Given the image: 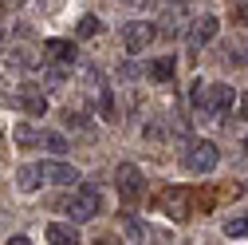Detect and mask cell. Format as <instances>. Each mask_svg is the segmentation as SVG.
Segmentation results:
<instances>
[{"label":"cell","instance_id":"2","mask_svg":"<svg viewBox=\"0 0 248 245\" xmlns=\"http://www.w3.org/2000/svg\"><path fill=\"white\" fill-rule=\"evenodd\" d=\"M114 182H118L122 202H138V198H142V190H146V178H142V170H138L134 162H122V166H118V174H114Z\"/></svg>","mask_w":248,"mask_h":245},{"label":"cell","instance_id":"1","mask_svg":"<svg viewBox=\"0 0 248 245\" xmlns=\"http://www.w3.org/2000/svg\"><path fill=\"white\" fill-rule=\"evenodd\" d=\"M63 210L71 213V222H75V226H83V222H91V218H99L103 198H99L95 186H83V190H75V198L63 202Z\"/></svg>","mask_w":248,"mask_h":245},{"label":"cell","instance_id":"11","mask_svg":"<svg viewBox=\"0 0 248 245\" xmlns=\"http://www.w3.org/2000/svg\"><path fill=\"white\" fill-rule=\"evenodd\" d=\"M16 103H20L28 115H44V111H47V99H44V95H36V91H20Z\"/></svg>","mask_w":248,"mask_h":245},{"label":"cell","instance_id":"3","mask_svg":"<svg viewBox=\"0 0 248 245\" xmlns=\"http://www.w3.org/2000/svg\"><path fill=\"white\" fill-rule=\"evenodd\" d=\"M217 162H221V150H217L213 142H193L189 155H185V166H189L193 174H213Z\"/></svg>","mask_w":248,"mask_h":245},{"label":"cell","instance_id":"9","mask_svg":"<svg viewBox=\"0 0 248 245\" xmlns=\"http://www.w3.org/2000/svg\"><path fill=\"white\" fill-rule=\"evenodd\" d=\"M44 52H47L51 59H59V64H71V59H75V44H71V40H47Z\"/></svg>","mask_w":248,"mask_h":245},{"label":"cell","instance_id":"10","mask_svg":"<svg viewBox=\"0 0 248 245\" xmlns=\"http://www.w3.org/2000/svg\"><path fill=\"white\" fill-rule=\"evenodd\" d=\"M12 142L16 146H40V131L32 127V122H16L12 127Z\"/></svg>","mask_w":248,"mask_h":245},{"label":"cell","instance_id":"6","mask_svg":"<svg viewBox=\"0 0 248 245\" xmlns=\"http://www.w3.org/2000/svg\"><path fill=\"white\" fill-rule=\"evenodd\" d=\"M154 36H158V28H154V24H146V20H134V24H126V28H122V44H126V52H142Z\"/></svg>","mask_w":248,"mask_h":245},{"label":"cell","instance_id":"27","mask_svg":"<svg viewBox=\"0 0 248 245\" xmlns=\"http://www.w3.org/2000/svg\"><path fill=\"white\" fill-rule=\"evenodd\" d=\"M244 142H248V139H244Z\"/></svg>","mask_w":248,"mask_h":245},{"label":"cell","instance_id":"19","mask_svg":"<svg viewBox=\"0 0 248 245\" xmlns=\"http://www.w3.org/2000/svg\"><path fill=\"white\" fill-rule=\"evenodd\" d=\"M99 111H103L107 119L114 115V99H110V91H103V95H99Z\"/></svg>","mask_w":248,"mask_h":245},{"label":"cell","instance_id":"13","mask_svg":"<svg viewBox=\"0 0 248 245\" xmlns=\"http://www.w3.org/2000/svg\"><path fill=\"white\" fill-rule=\"evenodd\" d=\"M40 146H47L51 155H67V150H71V146H67V139L59 135V131H44V135H40Z\"/></svg>","mask_w":248,"mask_h":245},{"label":"cell","instance_id":"14","mask_svg":"<svg viewBox=\"0 0 248 245\" xmlns=\"http://www.w3.org/2000/svg\"><path fill=\"white\" fill-rule=\"evenodd\" d=\"M16 182H20V190H24V194H32V190H40V170H36V166H20Z\"/></svg>","mask_w":248,"mask_h":245},{"label":"cell","instance_id":"7","mask_svg":"<svg viewBox=\"0 0 248 245\" xmlns=\"http://www.w3.org/2000/svg\"><path fill=\"white\" fill-rule=\"evenodd\" d=\"M40 182H55V186H75L79 182V170L67 166V162H40Z\"/></svg>","mask_w":248,"mask_h":245},{"label":"cell","instance_id":"22","mask_svg":"<svg viewBox=\"0 0 248 245\" xmlns=\"http://www.w3.org/2000/svg\"><path fill=\"white\" fill-rule=\"evenodd\" d=\"M8 245H32V241H28V237H24V233H20V237H12V241H8Z\"/></svg>","mask_w":248,"mask_h":245},{"label":"cell","instance_id":"8","mask_svg":"<svg viewBox=\"0 0 248 245\" xmlns=\"http://www.w3.org/2000/svg\"><path fill=\"white\" fill-rule=\"evenodd\" d=\"M47 241H51V245H79V233H75V226L51 222V226H47Z\"/></svg>","mask_w":248,"mask_h":245},{"label":"cell","instance_id":"16","mask_svg":"<svg viewBox=\"0 0 248 245\" xmlns=\"http://www.w3.org/2000/svg\"><path fill=\"white\" fill-rule=\"evenodd\" d=\"M99 28H103V24H99V16H83V20H79V28H75V36H79V40H91V36H99Z\"/></svg>","mask_w":248,"mask_h":245},{"label":"cell","instance_id":"26","mask_svg":"<svg viewBox=\"0 0 248 245\" xmlns=\"http://www.w3.org/2000/svg\"><path fill=\"white\" fill-rule=\"evenodd\" d=\"M12 4H24V0H12Z\"/></svg>","mask_w":248,"mask_h":245},{"label":"cell","instance_id":"4","mask_svg":"<svg viewBox=\"0 0 248 245\" xmlns=\"http://www.w3.org/2000/svg\"><path fill=\"white\" fill-rule=\"evenodd\" d=\"M236 107V91L225 87V83H213L205 87V115H229Z\"/></svg>","mask_w":248,"mask_h":245},{"label":"cell","instance_id":"15","mask_svg":"<svg viewBox=\"0 0 248 245\" xmlns=\"http://www.w3.org/2000/svg\"><path fill=\"white\" fill-rule=\"evenodd\" d=\"M225 237H248V213H236L225 222Z\"/></svg>","mask_w":248,"mask_h":245},{"label":"cell","instance_id":"18","mask_svg":"<svg viewBox=\"0 0 248 245\" xmlns=\"http://www.w3.org/2000/svg\"><path fill=\"white\" fill-rule=\"evenodd\" d=\"M44 79H47L51 87H59V83L67 79V75H63V68H47V71H44Z\"/></svg>","mask_w":248,"mask_h":245},{"label":"cell","instance_id":"23","mask_svg":"<svg viewBox=\"0 0 248 245\" xmlns=\"http://www.w3.org/2000/svg\"><path fill=\"white\" fill-rule=\"evenodd\" d=\"M4 40H8V36H4V28H0V52H4Z\"/></svg>","mask_w":248,"mask_h":245},{"label":"cell","instance_id":"21","mask_svg":"<svg viewBox=\"0 0 248 245\" xmlns=\"http://www.w3.org/2000/svg\"><path fill=\"white\" fill-rule=\"evenodd\" d=\"M232 20H240L248 28V4H232Z\"/></svg>","mask_w":248,"mask_h":245},{"label":"cell","instance_id":"25","mask_svg":"<svg viewBox=\"0 0 248 245\" xmlns=\"http://www.w3.org/2000/svg\"><path fill=\"white\" fill-rule=\"evenodd\" d=\"M95 245H110V241H95Z\"/></svg>","mask_w":248,"mask_h":245},{"label":"cell","instance_id":"20","mask_svg":"<svg viewBox=\"0 0 248 245\" xmlns=\"http://www.w3.org/2000/svg\"><path fill=\"white\" fill-rule=\"evenodd\" d=\"M126 233H130L134 241H142V237H146V229H142V226H138L134 218H126Z\"/></svg>","mask_w":248,"mask_h":245},{"label":"cell","instance_id":"12","mask_svg":"<svg viewBox=\"0 0 248 245\" xmlns=\"http://www.w3.org/2000/svg\"><path fill=\"white\" fill-rule=\"evenodd\" d=\"M173 71H177V68H173L170 55H162V59H154V64H150V79H158V83H170Z\"/></svg>","mask_w":248,"mask_h":245},{"label":"cell","instance_id":"24","mask_svg":"<svg viewBox=\"0 0 248 245\" xmlns=\"http://www.w3.org/2000/svg\"><path fill=\"white\" fill-rule=\"evenodd\" d=\"M122 4H146V0H122Z\"/></svg>","mask_w":248,"mask_h":245},{"label":"cell","instance_id":"5","mask_svg":"<svg viewBox=\"0 0 248 245\" xmlns=\"http://www.w3.org/2000/svg\"><path fill=\"white\" fill-rule=\"evenodd\" d=\"M217 28H221V20L217 16H201V20H193L189 24V52H201L205 44H213V36H217Z\"/></svg>","mask_w":248,"mask_h":245},{"label":"cell","instance_id":"17","mask_svg":"<svg viewBox=\"0 0 248 245\" xmlns=\"http://www.w3.org/2000/svg\"><path fill=\"white\" fill-rule=\"evenodd\" d=\"M181 198H185L181 190H170V194L162 198V206H166V210L173 206V218H177V222H181V218H189V213H185V206H181Z\"/></svg>","mask_w":248,"mask_h":245}]
</instances>
